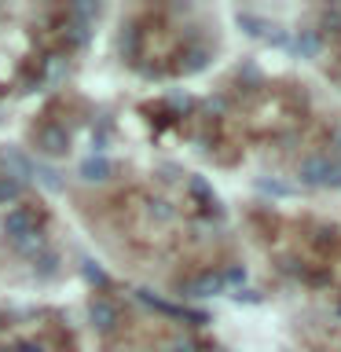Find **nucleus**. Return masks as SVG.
Masks as SVG:
<instances>
[{"label": "nucleus", "mask_w": 341, "mask_h": 352, "mask_svg": "<svg viewBox=\"0 0 341 352\" xmlns=\"http://www.w3.org/2000/svg\"><path fill=\"white\" fill-rule=\"evenodd\" d=\"M297 180L301 187H330V191H338L341 187V162L330 158V154H308L301 162V169H297Z\"/></svg>", "instance_id": "f257e3e1"}, {"label": "nucleus", "mask_w": 341, "mask_h": 352, "mask_svg": "<svg viewBox=\"0 0 341 352\" xmlns=\"http://www.w3.org/2000/svg\"><path fill=\"white\" fill-rule=\"evenodd\" d=\"M33 140H37V151L44 158H63V154L70 151V132H66V125H55V121L41 125Z\"/></svg>", "instance_id": "f03ea898"}, {"label": "nucleus", "mask_w": 341, "mask_h": 352, "mask_svg": "<svg viewBox=\"0 0 341 352\" xmlns=\"http://www.w3.org/2000/svg\"><path fill=\"white\" fill-rule=\"evenodd\" d=\"M88 323H92L96 334H114L118 323H121V312L110 297H92L88 301Z\"/></svg>", "instance_id": "7ed1b4c3"}, {"label": "nucleus", "mask_w": 341, "mask_h": 352, "mask_svg": "<svg viewBox=\"0 0 341 352\" xmlns=\"http://www.w3.org/2000/svg\"><path fill=\"white\" fill-rule=\"evenodd\" d=\"M0 165H4V176L19 184H30L33 180V169H37V162L30 158V154H22L19 147H4L0 151Z\"/></svg>", "instance_id": "20e7f679"}, {"label": "nucleus", "mask_w": 341, "mask_h": 352, "mask_svg": "<svg viewBox=\"0 0 341 352\" xmlns=\"http://www.w3.org/2000/svg\"><path fill=\"white\" fill-rule=\"evenodd\" d=\"M180 294L184 297H217V294H224V283H220L217 272H198L180 283Z\"/></svg>", "instance_id": "39448f33"}, {"label": "nucleus", "mask_w": 341, "mask_h": 352, "mask_svg": "<svg viewBox=\"0 0 341 352\" xmlns=\"http://www.w3.org/2000/svg\"><path fill=\"white\" fill-rule=\"evenodd\" d=\"M290 52L297 55V59H319V55H323V33H319L316 26L297 30L290 37Z\"/></svg>", "instance_id": "423d86ee"}, {"label": "nucleus", "mask_w": 341, "mask_h": 352, "mask_svg": "<svg viewBox=\"0 0 341 352\" xmlns=\"http://www.w3.org/2000/svg\"><path fill=\"white\" fill-rule=\"evenodd\" d=\"M30 231H37V213H33L30 206L8 209V217H4V235L15 242V239H22V235H30Z\"/></svg>", "instance_id": "0eeeda50"}, {"label": "nucleus", "mask_w": 341, "mask_h": 352, "mask_svg": "<svg viewBox=\"0 0 341 352\" xmlns=\"http://www.w3.org/2000/svg\"><path fill=\"white\" fill-rule=\"evenodd\" d=\"M77 176H81L85 184H107L110 176H114V162H110L107 154H88L81 162V169H77Z\"/></svg>", "instance_id": "6e6552de"}, {"label": "nucleus", "mask_w": 341, "mask_h": 352, "mask_svg": "<svg viewBox=\"0 0 341 352\" xmlns=\"http://www.w3.org/2000/svg\"><path fill=\"white\" fill-rule=\"evenodd\" d=\"M11 250L22 253V257H33V261H37L41 253H44V235H41V231H30V235H22V239L11 242Z\"/></svg>", "instance_id": "1a4fd4ad"}, {"label": "nucleus", "mask_w": 341, "mask_h": 352, "mask_svg": "<svg viewBox=\"0 0 341 352\" xmlns=\"http://www.w3.org/2000/svg\"><path fill=\"white\" fill-rule=\"evenodd\" d=\"M235 22L242 26V33H246V37H268V30H272V22H264V19H257V15H250V11H239L235 15Z\"/></svg>", "instance_id": "9d476101"}, {"label": "nucleus", "mask_w": 341, "mask_h": 352, "mask_svg": "<svg viewBox=\"0 0 341 352\" xmlns=\"http://www.w3.org/2000/svg\"><path fill=\"white\" fill-rule=\"evenodd\" d=\"M136 297L147 308H154V312H162V316H173V319H184V308L180 305H169V301H162V297H154L151 290H136Z\"/></svg>", "instance_id": "9b49d317"}, {"label": "nucleus", "mask_w": 341, "mask_h": 352, "mask_svg": "<svg viewBox=\"0 0 341 352\" xmlns=\"http://www.w3.org/2000/svg\"><path fill=\"white\" fill-rule=\"evenodd\" d=\"M33 180H37L44 191H63V187H66L63 173H59V169H52V165H37V169H33Z\"/></svg>", "instance_id": "f8f14e48"}, {"label": "nucleus", "mask_w": 341, "mask_h": 352, "mask_svg": "<svg viewBox=\"0 0 341 352\" xmlns=\"http://www.w3.org/2000/svg\"><path fill=\"white\" fill-rule=\"evenodd\" d=\"M187 191L202 202V209H217V195H213V187H209L202 176H191V180H187Z\"/></svg>", "instance_id": "ddd939ff"}, {"label": "nucleus", "mask_w": 341, "mask_h": 352, "mask_svg": "<svg viewBox=\"0 0 341 352\" xmlns=\"http://www.w3.org/2000/svg\"><path fill=\"white\" fill-rule=\"evenodd\" d=\"M22 191H26V184H19V180H11V176H0V206H8V202H19Z\"/></svg>", "instance_id": "4468645a"}, {"label": "nucleus", "mask_w": 341, "mask_h": 352, "mask_svg": "<svg viewBox=\"0 0 341 352\" xmlns=\"http://www.w3.org/2000/svg\"><path fill=\"white\" fill-rule=\"evenodd\" d=\"M118 44H121V52H125V59H136L140 55V26H125Z\"/></svg>", "instance_id": "2eb2a0df"}, {"label": "nucleus", "mask_w": 341, "mask_h": 352, "mask_svg": "<svg viewBox=\"0 0 341 352\" xmlns=\"http://www.w3.org/2000/svg\"><path fill=\"white\" fill-rule=\"evenodd\" d=\"M184 59H187V63H180V70H184V74H198V70H206L209 52H206V48H191V52L184 55Z\"/></svg>", "instance_id": "dca6fc26"}, {"label": "nucleus", "mask_w": 341, "mask_h": 352, "mask_svg": "<svg viewBox=\"0 0 341 352\" xmlns=\"http://www.w3.org/2000/svg\"><path fill=\"white\" fill-rule=\"evenodd\" d=\"M319 33H341V8L334 4V8H323V15H319V26H316Z\"/></svg>", "instance_id": "f3484780"}, {"label": "nucleus", "mask_w": 341, "mask_h": 352, "mask_svg": "<svg viewBox=\"0 0 341 352\" xmlns=\"http://www.w3.org/2000/svg\"><path fill=\"white\" fill-rule=\"evenodd\" d=\"M217 275H220V283H224V290H228V286H239V290H242V283H246V268H242V264H231V268L217 272Z\"/></svg>", "instance_id": "a211bd4d"}, {"label": "nucleus", "mask_w": 341, "mask_h": 352, "mask_svg": "<svg viewBox=\"0 0 341 352\" xmlns=\"http://www.w3.org/2000/svg\"><path fill=\"white\" fill-rule=\"evenodd\" d=\"M257 187L264 195H275V198H286V195H294V187L290 184H283V180H268V176H261Z\"/></svg>", "instance_id": "6ab92c4d"}, {"label": "nucleus", "mask_w": 341, "mask_h": 352, "mask_svg": "<svg viewBox=\"0 0 341 352\" xmlns=\"http://www.w3.org/2000/svg\"><path fill=\"white\" fill-rule=\"evenodd\" d=\"M81 272H85V279H88V283H96V286H110V275H107L103 268H99V264L85 261V264H81Z\"/></svg>", "instance_id": "aec40b11"}, {"label": "nucleus", "mask_w": 341, "mask_h": 352, "mask_svg": "<svg viewBox=\"0 0 341 352\" xmlns=\"http://www.w3.org/2000/svg\"><path fill=\"white\" fill-rule=\"evenodd\" d=\"M66 37H70V41L77 44V48H85L92 33H88V26H81V22H70V26H66Z\"/></svg>", "instance_id": "412c9836"}, {"label": "nucleus", "mask_w": 341, "mask_h": 352, "mask_svg": "<svg viewBox=\"0 0 341 352\" xmlns=\"http://www.w3.org/2000/svg\"><path fill=\"white\" fill-rule=\"evenodd\" d=\"M151 217H154V220H173L176 209L165 202V198H154V202H151Z\"/></svg>", "instance_id": "4be33fe9"}, {"label": "nucleus", "mask_w": 341, "mask_h": 352, "mask_svg": "<svg viewBox=\"0 0 341 352\" xmlns=\"http://www.w3.org/2000/svg\"><path fill=\"white\" fill-rule=\"evenodd\" d=\"M330 158H338V162H341V125H338V129H330Z\"/></svg>", "instance_id": "5701e85b"}, {"label": "nucleus", "mask_w": 341, "mask_h": 352, "mask_svg": "<svg viewBox=\"0 0 341 352\" xmlns=\"http://www.w3.org/2000/svg\"><path fill=\"white\" fill-rule=\"evenodd\" d=\"M235 301L242 305V301H261V294H253V290H239L235 294Z\"/></svg>", "instance_id": "b1692460"}, {"label": "nucleus", "mask_w": 341, "mask_h": 352, "mask_svg": "<svg viewBox=\"0 0 341 352\" xmlns=\"http://www.w3.org/2000/svg\"><path fill=\"white\" fill-rule=\"evenodd\" d=\"M173 352H198V345H195V341H180V345H176Z\"/></svg>", "instance_id": "393cba45"}, {"label": "nucleus", "mask_w": 341, "mask_h": 352, "mask_svg": "<svg viewBox=\"0 0 341 352\" xmlns=\"http://www.w3.org/2000/svg\"><path fill=\"white\" fill-rule=\"evenodd\" d=\"M4 323H8V319H4V316H0V327H4Z\"/></svg>", "instance_id": "a878e982"}]
</instances>
